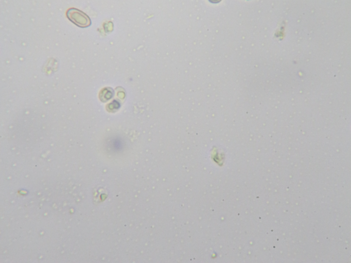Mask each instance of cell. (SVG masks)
<instances>
[{
    "label": "cell",
    "instance_id": "obj_1",
    "mask_svg": "<svg viewBox=\"0 0 351 263\" xmlns=\"http://www.w3.org/2000/svg\"><path fill=\"white\" fill-rule=\"evenodd\" d=\"M68 18L80 28L88 27L91 22L89 17L83 12L75 8H71L67 13Z\"/></svg>",
    "mask_w": 351,
    "mask_h": 263
},
{
    "label": "cell",
    "instance_id": "obj_2",
    "mask_svg": "<svg viewBox=\"0 0 351 263\" xmlns=\"http://www.w3.org/2000/svg\"><path fill=\"white\" fill-rule=\"evenodd\" d=\"M209 1L213 4H217L222 1V0H209Z\"/></svg>",
    "mask_w": 351,
    "mask_h": 263
}]
</instances>
